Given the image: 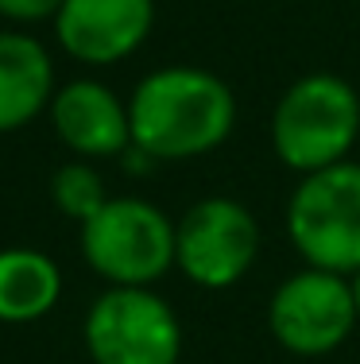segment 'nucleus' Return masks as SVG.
<instances>
[{"instance_id":"nucleus-1","label":"nucleus","mask_w":360,"mask_h":364,"mask_svg":"<svg viewBox=\"0 0 360 364\" xmlns=\"http://www.w3.org/2000/svg\"><path fill=\"white\" fill-rule=\"evenodd\" d=\"M132 144L151 159H194L229 140L236 124L233 90L209 70L163 66L128 101Z\"/></svg>"},{"instance_id":"nucleus-2","label":"nucleus","mask_w":360,"mask_h":364,"mask_svg":"<svg viewBox=\"0 0 360 364\" xmlns=\"http://www.w3.org/2000/svg\"><path fill=\"white\" fill-rule=\"evenodd\" d=\"M360 132V97L337 74H306L271 112V147L290 171L314 175L345 163Z\"/></svg>"},{"instance_id":"nucleus-3","label":"nucleus","mask_w":360,"mask_h":364,"mask_svg":"<svg viewBox=\"0 0 360 364\" xmlns=\"http://www.w3.org/2000/svg\"><path fill=\"white\" fill-rule=\"evenodd\" d=\"M287 232L310 267L353 275L360 267V163L302 175L287 202Z\"/></svg>"},{"instance_id":"nucleus-4","label":"nucleus","mask_w":360,"mask_h":364,"mask_svg":"<svg viewBox=\"0 0 360 364\" xmlns=\"http://www.w3.org/2000/svg\"><path fill=\"white\" fill-rule=\"evenodd\" d=\"M82 256L113 287H151L175 264V225L143 198H109L82 221Z\"/></svg>"},{"instance_id":"nucleus-5","label":"nucleus","mask_w":360,"mask_h":364,"mask_svg":"<svg viewBox=\"0 0 360 364\" xmlns=\"http://www.w3.org/2000/svg\"><path fill=\"white\" fill-rule=\"evenodd\" d=\"M85 349L93 364H178L182 326L148 287H113L85 314Z\"/></svg>"},{"instance_id":"nucleus-6","label":"nucleus","mask_w":360,"mask_h":364,"mask_svg":"<svg viewBox=\"0 0 360 364\" xmlns=\"http://www.w3.org/2000/svg\"><path fill=\"white\" fill-rule=\"evenodd\" d=\"M256 256L260 225L233 198H205L175 225V264L198 287H233L248 275Z\"/></svg>"},{"instance_id":"nucleus-7","label":"nucleus","mask_w":360,"mask_h":364,"mask_svg":"<svg viewBox=\"0 0 360 364\" xmlns=\"http://www.w3.org/2000/svg\"><path fill=\"white\" fill-rule=\"evenodd\" d=\"M356 302H353V283L337 272H322V267H306V272L290 275L279 283L268 306V326L271 337L287 353L298 357H325L345 337L353 333Z\"/></svg>"},{"instance_id":"nucleus-8","label":"nucleus","mask_w":360,"mask_h":364,"mask_svg":"<svg viewBox=\"0 0 360 364\" xmlns=\"http://www.w3.org/2000/svg\"><path fill=\"white\" fill-rule=\"evenodd\" d=\"M156 23L151 0H66L55 16V36L78 63L109 66L128 58Z\"/></svg>"},{"instance_id":"nucleus-9","label":"nucleus","mask_w":360,"mask_h":364,"mask_svg":"<svg viewBox=\"0 0 360 364\" xmlns=\"http://www.w3.org/2000/svg\"><path fill=\"white\" fill-rule=\"evenodd\" d=\"M55 132L70 151L85 159L124 155L132 147V120L128 105L101 82H70L50 97Z\"/></svg>"},{"instance_id":"nucleus-10","label":"nucleus","mask_w":360,"mask_h":364,"mask_svg":"<svg viewBox=\"0 0 360 364\" xmlns=\"http://www.w3.org/2000/svg\"><path fill=\"white\" fill-rule=\"evenodd\" d=\"M55 97V66L39 39L0 31V132L23 128Z\"/></svg>"},{"instance_id":"nucleus-11","label":"nucleus","mask_w":360,"mask_h":364,"mask_svg":"<svg viewBox=\"0 0 360 364\" xmlns=\"http://www.w3.org/2000/svg\"><path fill=\"white\" fill-rule=\"evenodd\" d=\"M62 294V272L50 256L36 248L0 252V322H36L50 314Z\"/></svg>"},{"instance_id":"nucleus-12","label":"nucleus","mask_w":360,"mask_h":364,"mask_svg":"<svg viewBox=\"0 0 360 364\" xmlns=\"http://www.w3.org/2000/svg\"><path fill=\"white\" fill-rule=\"evenodd\" d=\"M50 198H55V205L74 221H89L93 213L109 202L105 182H101V175L93 167H85V163H66V167H58L55 178H50Z\"/></svg>"},{"instance_id":"nucleus-13","label":"nucleus","mask_w":360,"mask_h":364,"mask_svg":"<svg viewBox=\"0 0 360 364\" xmlns=\"http://www.w3.org/2000/svg\"><path fill=\"white\" fill-rule=\"evenodd\" d=\"M66 0H0V16L4 20H20V23H36L47 16H58Z\"/></svg>"},{"instance_id":"nucleus-14","label":"nucleus","mask_w":360,"mask_h":364,"mask_svg":"<svg viewBox=\"0 0 360 364\" xmlns=\"http://www.w3.org/2000/svg\"><path fill=\"white\" fill-rule=\"evenodd\" d=\"M349 283H353V302H356V318H360V267L353 272V279H349Z\"/></svg>"}]
</instances>
